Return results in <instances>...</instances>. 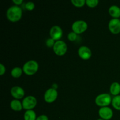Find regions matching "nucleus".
<instances>
[{
    "mask_svg": "<svg viewBox=\"0 0 120 120\" xmlns=\"http://www.w3.org/2000/svg\"><path fill=\"white\" fill-rule=\"evenodd\" d=\"M22 9L19 6H12L7 11V19L12 22H18L22 18Z\"/></svg>",
    "mask_w": 120,
    "mask_h": 120,
    "instance_id": "f257e3e1",
    "label": "nucleus"
},
{
    "mask_svg": "<svg viewBox=\"0 0 120 120\" xmlns=\"http://www.w3.org/2000/svg\"><path fill=\"white\" fill-rule=\"evenodd\" d=\"M39 69V64L35 60H29L26 62L23 66L22 70L23 73L28 76L35 75Z\"/></svg>",
    "mask_w": 120,
    "mask_h": 120,
    "instance_id": "f03ea898",
    "label": "nucleus"
},
{
    "mask_svg": "<svg viewBox=\"0 0 120 120\" xmlns=\"http://www.w3.org/2000/svg\"><path fill=\"white\" fill-rule=\"evenodd\" d=\"M112 97L109 94H100L96 97L95 99V103L96 105L101 107H107L112 103Z\"/></svg>",
    "mask_w": 120,
    "mask_h": 120,
    "instance_id": "7ed1b4c3",
    "label": "nucleus"
},
{
    "mask_svg": "<svg viewBox=\"0 0 120 120\" xmlns=\"http://www.w3.org/2000/svg\"><path fill=\"white\" fill-rule=\"evenodd\" d=\"M87 28L88 25L87 22L82 20L75 21L71 26L73 32H74L77 35L84 33L87 29Z\"/></svg>",
    "mask_w": 120,
    "mask_h": 120,
    "instance_id": "20e7f679",
    "label": "nucleus"
},
{
    "mask_svg": "<svg viewBox=\"0 0 120 120\" xmlns=\"http://www.w3.org/2000/svg\"><path fill=\"white\" fill-rule=\"evenodd\" d=\"M53 52L56 55L59 56H62L66 54L68 50V46L67 45L64 41H56L55 42V44L54 45Z\"/></svg>",
    "mask_w": 120,
    "mask_h": 120,
    "instance_id": "39448f33",
    "label": "nucleus"
},
{
    "mask_svg": "<svg viewBox=\"0 0 120 120\" xmlns=\"http://www.w3.org/2000/svg\"><path fill=\"white\" fill-rule=\"evenodd\" d=\"M23 109L26 110H33L37 104V100L35 97L32 96H27L22 101Z\"/></svg>",
    "mask_w": 120,
    "mask_h": 120,
    "instance_id": "423d86ee",
    "label": "nucleus"
},
{
    "mask_svg": "<svg viewBox=\"0 0 120 120\" xmlns=\"http://www.w3.org/2000/svg\"><path fill=\"white\" fill-rule=\"evenodd\" d=\"M58 96V92L56 90L50 88L46 91L44 94V100L47 103H52L56 101Z\"/></svg>",
    "mask_w": 120,
    "mask_h": 120,
    "instance_id": "0eeeda50",
    "label": "nucleus"
},
{
    "mask_svg": "<svg viewBox=\"0 0 120 120\" xmlns=\"http://www.w3.org/2000/svg\"><path fill=\"white\" fill-rule=\"evenodd\" d=\"M98 115L101 119L110 120L113 117V111L111 108L108 107H101L98 110Z\"/></svg>",
    "mask_w": 120,
    "mask_h": 120,
    "instance_id": "6e6552de",
    "label": "nucleus"
},
{
    "mask_svg": "<svg viewBox=\"0 0 120 120\" xmlns=\"http://www.w3.org/2000/svg\"><path fill=\"white\" fill-rule=\"evenodd\" d=\"M50 38L56 41H60L61 38L63 36V30L62 28L57 25L52 27L49 32Z\"/></svg>",
    "mask_w": 120,
    "mask_h": 120,
    "instance_id": "1a4fd4ad",
    "label": "nucleus"
},
{
    "mask_svg": "<svg viewBox=\"0 0 120 120\" xmlns=\"http://www.w3.org/2000/svg\"><path fill=\"white\" fill-rule=\"evenodd\" d=\"M109 29L112 34L117 35L120 33V20L113 18L109 23Z\"/></svg>",
    "mask_w": 120,
    "mask_h": 120,
    "instance_id": "9d476101",
    "label": "nucleus"
},
{
    "mask_svg": "<svg viewBox=\"0 0 120 120\" xmlns=\"http://www.w3.org/2000/svg\"><path fill=\"white\" fill-rule=\"evenodd\" d=\"M78 55L79 57L83 60H89L91 58L92 53L91 50L86 46H82L78 50Z\"/></svg>",
    "mask_w": 120,
    "mask_h": 120,
    "instance_id": "9b49d317",
    "label": "nucleus"
},
{
    "mask_svg": "<svg viewBox=\"0 0 120 120\" xmlns=\"http://www.w3.org/2000/svg\"><path fill=\"white\" fill-rule=\"evenodd\" d=\"M11 94L14 98L20 100L24 97L25 91L21 87L14 86L11 89Z\"/></svg>",
    "mask_w": 120,
    "mask_h": 120,
    "instance_id": "f8f14e48",
    "label": "nucleus"
},
{
    "mask_svg": "<svg viewBox=\"0 0 120 120\" xmlns=\"http://www.w3.org/2000/svg\"><path fill=\"white\" fill-rule=\"evenodd\" d=\"M109 12L110 16L116 19L120 18V8L116 5H112L110 7Z\"/></svg>",
    "mask_w": 120,
    "mask_h": 120,
    "instance_id": "ddd939ff",
    "label": "nucleus"
},
{
    "mask_svg": "<svg viewBox=\"0 0 120 120\" xmlns=\"http://www.w3.org/2000/svg\"><path fill=\"white\" fill-rule=\"evenodd\" d=\"M10 107L11 109L15 111H20L23 109L22 103L19 100L14 99L11 102Z\"/></svg>",
    "mask_w": 120,
    "mask_h": 120,
    "instance_id": "4468645a",
    "label": "nucleus"
},
{
    "mask_svg": "<svg viewBox=\"0 0 120 120\" xmlns=\"http://www.w3.org/2000/svg\"><path fill=\"white\" fill-rule=\"evenodd\" d=\"M110 93L114 96H118L120 93V84L118 82H114L110 88Z\"/></svg>",
    "mask_w": 120,
    "mask_h": 120,
    "instance_id": "2eb2a0df",
    "label": "nucleus"
},
{
    "mask_svg": "<svg viewBox=\"0 0 120 120\" xmlns=\"http://www.w3.org/2000/svg\"><path fill=\"white\" fill-rule=\"evenodd\" d=\"M24 120H36V114L33 110H26L23 115Z\"/></svg>",
    "mask_w": 120,
    "mask_h": 120,
    "instance_id": "dca6fc26",
    "label": "nucleus"
},
{
    "mask_svg": "<svg viewBox=\"0 0 120 120\" xmlns=\"http://www.w3.org/2000/svg\"><path fill=\"white\" fill-rule=\"evenodd\" d=\"M22 73H23V70L21 68L16 67V68H14V69H12L11 74L14 78H19L22 76Z\"/></svg>",
    "mask_w": 120,
    "mask_h": 120,
    "instance_id": "f3484780",
    "label": "nucleus"
},
{
    "mask_svg": "<svg viewBox=\"0 0 120 120\" xmlns=\"http://www.w3.org/2000/svg\"><path fill=\"white\" fill-rule=\"evenodd\" d=\"M113 108H114L116 110L120 111V96H114L112 98V103H111Z\"/></svg>",
    "mask_w": 120,
    "mask_h": 120,
    "instance_id": "a211bd4d",
    "label": "nucleus"
},
{
    "mask_svg": "<svg viewBox=\"0 0 120 120\" xmlns=\"http://www.w3.org/2000/svg\"><path fill=\"white\" fill-rule=\"evenodd\" d=\"M71 2L75 7L77 8L83 7L86 4L85 0H71Z\"/></svg>",
    "mask_w": 120,
    "mask_h": 120,
    "instance_id": "6ab92c4d",
    "label": "nucleus"
},
{
    "mask_svg": "<svg viewBox=\"0 0 120 120\" xmlns=\"http://www.w3.org/2000/svg\"><path fill=\"white\" fill-rule=\"evenodd\" d=\"M99 3L98 0H86V4L90 8H94L97 7Z\"/></svg>",
    "mask_w": 120,
    "mask_h": 120,
    "instance_id": "aec40b11",
    "label": "nucleus"
},
{
    "mask_svg": "<svg viewBox=\"0 0 120 120\" xmlns=\"http://www.w3.org/2000/svg\"><path fill=\"white\" fill-rule=\"evenodd\" d=\"M77 35L76 34H75L74 32H71L69 33L68 35V38L69 39V41H71V42H73L75 40L77 39Z\"/></svg>",
    "mask_w": 120,
    "mask_h": 120,
    "instance_id": "412c9836",
    "label": "nucleus"
},
{
    "mask_svg": "<svg viewBox=\"0 0 120 120\" xmlns=\"http://www.w3.org/2000/svg\"><path fill=\"white\" fill-rule=\"evenodd\" d=\"M25 8L28 11H33L35 8V4L32 2H28L26 3L25 4Z\"/></svg>",
    "mask_w": 120,
    "mask_h": 120,
    "instance_id": "4be33fe9",
    "label": "nucleus"
},
{
    "mask_svg": "<svg viewBox=\"0 0 120 120\" xmlns=\"http://www.w3.org/2000/svg\"><path fill=\"white\" fill-rule=\"evenodd\" d=\"M55 42H55V40H53L52 38H49L48 39H47L46 42V45L49 48H53L54 45L55 44Z\"/></svg>",
    "mask_w": 120,
    "mask_h": 120,
    "instance_id": "5701e85b",
    "label": "nucleus"
},
{
    "mask_svg": "<svg viewBox=\"0 0 120 120\" xmlns=\"http://www.w3.org/2000/svg\"><path fill=\"white\" fill-rule=\"evenodd\" d=\"M6 71V68L3 64H0V75L2 76Z\"/></svg>",
    "mask_w": 120,
    "mask_h": 120,
    "instance_id": "b1692460",
    "label": "nucleus"
},
{
    "mask_svg": "<svg viewBox=\"0 0 120 120\" xmlns=\"http://www.w3.org/2000/svg\"><path fill=\"white\" fill-rule=\"evenodd\" d=\"M36 120H49V118L47 117V116L43 114L38 117Z\"/></svg>",
    "mask_w": 120,
    "mask_h": 120,
    "instance_id": "393cba45",
    "label": "nucleus"
},
{
    "mask_svg": "<svg viewBox=\"0 0 120 120\" xmlns=\"http://www.w3.org/2000/svg\"><path fill=\"white\" fill-rule=\"evenodd\" d=\"M13 3H14L15 4V5L19 6L21 5L22 3H23V1L22 0H12Z\"/></svg>",
    "mask_w": 120,
    "mask_h": 120,
    "instance_id": "a878e982",
    "label": "nucleus"
},
{
    "mask_svg": "<svg viewBox=\"0 0 120 120\" xmlns=\"http://www.w3.org/2000/svg\"><path fill=\"white\" fill-rule=\"evenodd\" d=\"M57 87H58V86H57V85L56 84H53L52 85V88H53V89H55V90H56V89H57Z\"/></svg>",
    "mask_w": 120,
    "mask_h": 120,
    "instance_id": "bb28decb",
    "label": "nucleus"
},
{
    "mask_svg": "<svg viewBox=\"0 0 120 120\" xmlns=\"http://www.w3.org/2000/svg\"><path fill=\"white\" fill-rule=\"evenodd\" d=\"M97 120H103V119H101V118H98V119H97Z\"/></svg>",
    "mask_w": 120,
    "mask_h": 120,
    "instance_id": "cd10ccee",
    "label": "nucleus"
},
{
    "mask_svg": "<svg viewBox=\"0 0 120 120\" xmlns=\"http://www.w3.org/2000/svg\"></svg>",
    "mask_w": 120,
    "mask_h": 120,
    "instance_id": "c85d7f7f",
    "label": "nucleus"
}]
</instances>
